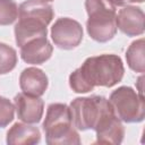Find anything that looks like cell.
I'll return each instance as SVG.
<instances>
[{"mask_svg":"<svg viewBox=\"0 0 145 145\" xmlns=\"http://www.w3.org/2000/svg\"><path fill=\"white\" fill-rule=\"evenodd\" d=\"M15 105L6 97L0 96V127L8 126L14 120Z\"/></svg>","mask_w":145,"mask_h":145,"instance_id":"ac0fdd59","label":"cell"},{"mask_svg":"<svg viewBox=\"0 0 145 145\" xmlns=\"http://www.w3.org/2000/svg\"><path fill=\"white\" fill-rule=\"evenodd\" d=\"M17 18L18 5L14 0H0V25H10Z\"/></svg>","mask_w":145,"mask_h":145,"instance_id":"e0dca14e","label":"cell"},{"mask_svg":"<svg viewBox=\"0 0 145 145\" xmlns=\"http://www.w3.org/2000/svg\"><path fill=\"white\" fill-rule=\"evenodd\" d=\"M116 116L123 122H140L145 117L144 96L129 86H120L114 89L109 99Z\"/></svg>","mask_w":145,"mask_h":145,"instance_id":"277c9868","label":"cell"},{"mask_svg":"<svg viewBox=\"0 0 145 145\" xmlns=\"http://www.w3.org/2000/svg\"><path fill=\"white\" fill-rule=\"evenodd\" d=\"M144 39L134 41L126 51V60L129 68L136 72L145 71V60H144Z\"/></svg>","mask_w":145,"mask_h":145,"instance_id":"9a60e30c","label":"cell"},{"mask_svg":"<svg viewBox=\"0 0 145 145\" xmlns=\"http://www.w3.org/2000/svg\"><path fill=\"white\" fill-rule=\"evenodd\" d=\"M48 76L39 68L29 67L22 71L19 76V86L22 91L28 95L41 96L48 88Z\"/></svg>","mask_w":145,"mask_h":145,"instance_id":"7c38bea8","label":"cell"},{"mask_svg":"<svg viewBox=\"0 0 145 145\" xmlns=\"http://www.w3.org/2000/svg\"><path fill=\"white\" fill-rule=\"evenodd\" d=\"M51 39L58 48L71 50L78 46L82 42L83 27L77 20L72 18H58L51 27Z\"/></svg>","mask_w":145,"mask_h":145,"instance_id":"8992f818","label":"cell"},{"mask_svg":"<svg viewBox=\"0 0 145 145\" xmlns=\"http://www.w3.org/2000/svg\"><path fill=\"white\" fill-rule=\"evenodd\" d=\"M125 68L117 54H100L87 58L69 76V86L76 93H87L95 86L112 87L121 82Z\"/></svg>","mask_w":145,"mask_h":145,"instance_id":"6da1fadb","label":"cell"},{"mask_svg":"<svg viewBox=\"0 0 145 145\" xmlns=\"http://www.w3.org/2000/svg\"><path fill=\"white\" fill-rule=\"evenodd\" d=\"M41 140V133L37 127L16 122L7 133V144L9 145H33Z\"/></svg>","mask_w":145,"mask_h":145,"instance_id":"4fadbf2b","label":"cell"},{"mask_svg":"<svg viewBox=\"0 0 145 145\" xmlns=\"http://www.w3.org/2000/svg\"><path fill=\"white\" fill-rule=\"evenodd\" d=\"M14 105L18 119L26 123H37L42 119L44 102L40 96L18 93L14 99Z\"/></svg>","mask_w":145,"mask_h":145,"instance_id":"ba28073f","label":"cell"},{"mask_svg":"<svg viewBox=\"0 0 145 145\" xmlns=\"http://www.w3.org/2000/svg\"><path fill=\"white\" fill-rule=\"evenodd\" d=\"M110 106L111 103L104 96L77 97L69 105L72 125L78 130L94 129L101 114Z\"/></svg>","mask_w":145,"mask_h":145,"instance_id":"5b68a950","label":"cell"},{"mask_svg":"<svg viewBox=\"0 0 145 145\" xmlns=\"http://www.w3.org/2000/svg\"><path fill=\"white\" fill-rule=\"evenodd\" d=\"M94 130L96 133V144L118 145L125 136V128L121 120L116 116L112 105L101 114Z\"/></svg>","mask_w":145,"mask_h":145,"instance_id":"52a82bcc","label":"cell"},{"mask_svg":"<svg viewBox=\"0 0 145 145\" xmlns=\"http://www.w3.org/2000/svg\"><path fill=\"white\" fill-rule=\"evenodd\" d=\"M17 63L16 50L6 43L0 42V75L10 72Z\"/></svg>","mask_w":145,"mask_h":145,"instance_id":"2e32d148","label":"cell"},{"mask_svg":"<svg viewBox=\"0 0 145 145\" xmlns=\"http://www.w3.org/2000/svg\"><path fill=\"white\" fill-rule=\"evenodd\" d=\"M85 8L88 15L86 29L91 39L100 43L113 39L118 29L116 7L109 0H86Z\"/></svg>","mask_w":145,"mask_h":145,"instance_id":"3957f363","label":"cell"},{"mask_svg":"<svg viewBox=\"0 0 145 145\" xmlns=\"http://www.w3.org/2000/svg\"><path fill=\"white\" fill-rule=\"evenodd\" d=\"M144 11L136 6H125L116 16L117 28L128 36L142 35L145 29Z\"/></svg>","mask_w":145,"mask_h":145,"instance_id":"9c48e42d","label":"cell"},{"mask_svg":"<svg viewBox=\"0 0 145 145\" xmlns=\"http://www.w3.org/2000/svg\"><path fill=\"white\" fill-rule=\"evenodd\" d=\"M18 15L36 17L49 25L54 16V12L52 6L44 1L26 0L18 7Z\"/></svg>","mask_w":145,"mask_h":145,"instance_id":"5bb4252c","label":"cell"},{"mask_svg":"<svg viewBox=\"0 0 145 145\" xmlns=\"http://www.w3.org/2000/svg\"><path fill=\"white\" fill-rule=\"evenodd\" d=\"M46 26V23L36 17L18 15V22L15 25V39L17 45L23 46L34 39L45 37L48 33Z\"/></svg>","mask_w":145,"mask_h":145,"instance_id":"30bf717a","label":"cell"},{"mask_svg":"<svg viewBox=\"0 0 145 145\" xmlns=\"http://www.w3.org/2000/svg\"><path fill=\"white\" fill-rule=\"evenodd\" d=\"M41 1H44V2H49V1H53V0H41Z\"/></svg>","mask_w":145,"mask_h":145,"instance_id":"ffe728a7","label":"cell"},{"mask_svg":"<svg viewBox=\"0 0 145 145\" xmlns=\"http://www.w3.org/2000/svg\"><path fill=\"white\" fill-rule=\"evenodd\" d=\"M114 7H123V6H128L129 3H134V2H143L144 0H109Z\"/></svg>","mask_w":145,"mask_h":145,"instance_id":"d6986e66","label":"cell"},{"mask_svg":"<svg viewBox=\"0 0 145 145\" xmlns=\"http://www.w3.org/2000/svg\"><path fill=\"white\" fill-rule=\"evenodd\" d=\"M45 142L49 145L80 144L79 134L72 125L70 108L63 103H52L48 106L43 121Z\"/></svg>","mask_w":145,"mask_h":145,"instance_id":"7a4b0ae2","label":"cell"},{"mask_svg":"<svg viewBox=\"0 0 145 145\" xmlns=\"http://www.w3.org/2000/svg\"><path fill=\"white\" fill-rule=\"evenodd\" d=\"M53 52L52 44L45 37L34 39L20 46L22 59L32 65H41L50 59Z\"/></svg>","mask_w":145,"mask_h":145,"instance_id":"8fae6325","label":"cell"}]
</instances>
